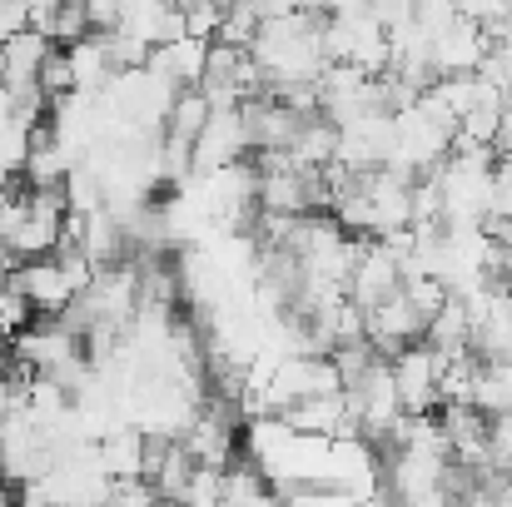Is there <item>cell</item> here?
I'll use <instances>...</instances> for the list:
<instances>
[{"mask_svg":"<svg viewBox=\"0 0 512 507\" xmlns=\"http://www.w3.org/2000/svg\"><path fill=\"white\" fill-rule=\"evenodd\" d=\"M393 378H398V398H403V413L408 418L438 413V403H443V358L428 343L403 348L393 358Z\"/></svg>","mask_w":512,"mask_h":507,"instance_id":"6da1fadb","label":"cell"},{"mask_svg":"<svg viewBox=\"0 0 512 507\" xmlns=\"http://www.w3.org/2000/svg\"><path fill=\"white\" fill-rule=\"evenodd\" d=\"M473 309V353L483 363H512V294L483 284L478 294H463Z\"/></svg>","mask_w":512,"mask_h":507,"instance_id":"7a4b0ae2","label":"cell"},{"mask_svg":"<svg viewBox=\"0 0 512 507\" xmlns=\"http://www.w3.org/2000/svg\"><path fill=\"white\" fill-rule=\"evenodd\" d=\"M428 324H433V314H423L413 304V294L398 289L388 304H378L368 314V343L378 348V358H398L403 348H413V343L428 338Z\"/></svg>","mask_w":512,"mask_h":507,"instance_id":"3957f363","label":"cell"},{"mask_svg":"<svg viewBox=\"0 0 512 507\" xmlns=\"http://www.w3.org/2000/svg\"><path fill=\"white\" fill-rule=\"evenodd\" d=\"M493 50V35L473 20V15H453L438 35H433V65L438 80L443 75H473L483 65V55Z\"/></svg>","mask_w":512,"mask_h":507,"instance_id":"277c9868","label":"cell"},{"mask_svg":"<svg viewBox=\"0 0 512 507\" xmlns=\"http://www.w3.org/2000/svg\"><path fill=\"white\" fill-rule=\"evenodd\" d=\"M249 155V135H244V115L239 105L229 110H214L204 135L194 140V174H219V169L239 165Z\"/></svg>","mask_w":512,"mask_h":507,"instance_id":"5b68a950","label":"cell"},{"mask_svg":"<svg viewBox=\"0 0 512 507\" xmlns=\"http://www.w3.org/2000/svg\"><path fill=\"white\" fill-rule=\"evenodd\" d=\"M204 60H209V45L179 35V40H170V45H155L145 65H150L160 80H170L174 90H194L199 75H204Z\"/></svg>","mask_w":512,"mask_h":507,"instance_id":"8992f818","label":"cell"},{"mask_svg":"<svg viewBox=\"0 0 512 507\" xmlns=\"http://www.w3.org/2000/svg\"><path fill=\"white\" fill-rule=\"evenodd\" d=\"M209 115H214V105H209V95L194 85V90H179L170 105V120H165V140L174 145H194L199 135H204V125H209Z\"/></svg>","mask_w":512,"mask_h":507,"instance_id":"52a82bcc","label":"cell"},{"mask_svg":"<svg viewBox=\"0 0 512 507\" xmlns=\"http://www.w3.org/2000/svg\"><path fill=\"white\" fill-rule=\"evenodd\" d=\"M45 35H50L55 45H80L85 35H95V25H90V5H80V0H60L55 15H50V25H45Z\"/></svg>","mask_w":512,"mask_h":507,"instance_id":"ba28073f","label":"cell"},{"mask_svg":"<svg viewBox=\"0 0 512 507\" xmlns=\"http://www.w3.org/2000/svg\"><path fill=\"white\" fill-rule=\"evenodd\" d=\"M40 90H45L50 105L65 100V95H75V65H70V50H65V45H55V50L45 55V65H40Z\"/></svg>","mask_w":512,"mask_h":507,"instance_id":"9c48e42d","label":"cell"},{"mask_svg":"<svg viewBox=\"0 0 512 507\" xmlns=\"http://www.w3.org/2000/svg\"><path fill=\"white\" fill-rule=\"evenodd\" d=\"M179 507H224V468H199Z\"/></svg>","mask_w":512,"mask_h":507,"instance_id":"30bf717a","label":"cell"},{"mask_svg":"<svg viewBox=\"0 0 512 507\" xmlns=\"http://www.w3.org/2000/svg\"><path fill=\"white\" fill-rule=\"evenodd\" d=\"M488 448H493V468L512 478V413L488 418Z\"/></svg>","mask_w":512,"mask_h":507,"instance_id":"8fae6325","label":"cell"},{"mask_svg":"<svg viewBox=\"0 0 512 507\" xmlns=\"http://www.w3.org/2000/svg\"><path fill=\"white\" fill-rule=\"evenodd\" d=\"M498 155H512V90L508 100H503V125H498V145H493Z\"/></svg>","mask_w":512,"mask_h":507,"instance_id":"7c38bea8","label":"cell"},{"mask_svg":"<svg viewBox=\"0 0 512 507\" xmlns=\"http://www.w3.org/2000/svg\"><path fill=\"white\" fill-rule=\"evenodd\" d=\"M80 5H95V0H80Z\"/></svg>","mask_w":512,"mask_h":507,"instance_id":"4fadbf2b","label":"cell"},{"mask_svg":"<svg viewBox=\"0 0 512 507\" xmlns=\"http://www.w3.org/2000/svg\"><path fill=\"white\" fill-rule=\"evenodd\" d=\"M160 507H174V503H160Z\"/></svg>","mask_w":512,"mask_h":507,"instance_id":"5bb4252c","label":"cell"}]
</instances>
